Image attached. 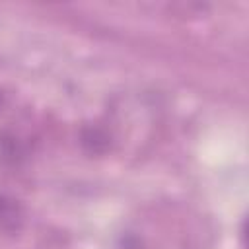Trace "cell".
Returning <instances> with one entry per match:
<instances>
[{"instance_id": "6da1fadb", "label": "cell", "mask_w": 249, "mask_h": 249, "mask_svg": "<svg viewBox=\"0 0 249 249\" xmlns=\"http://www.w3.org/2000/svg\"><path fill=\"white\" fill-rule=\"evenodd\" d=\"M25 210L19 200L0 195V233H14L23 226Z\"/></svg>"}]
</instances>
